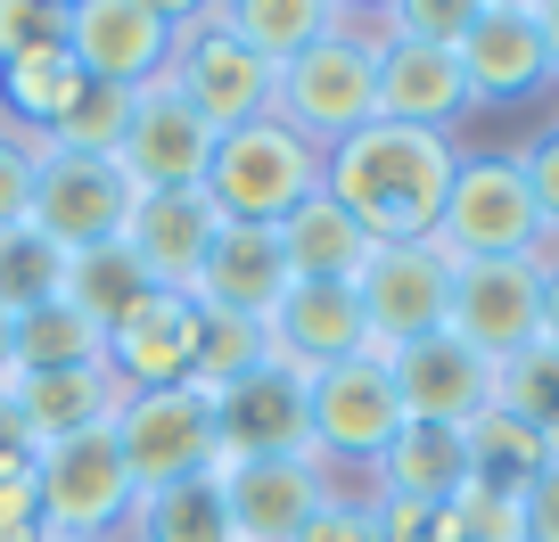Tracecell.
<instances>
[{
	"mask_svg": "<svg viewBox=\"0 0 559 542\" xmlns=\"http://www.w3.org/2000/svg\"><path fill=\"white\" fill-rule=\"evenodd\" d=\"M453 173H461V141L419 132V123H362L354 141L330 148V197L370 230V246L437 239Z\"/></svg>",
	"mask_w": 559,
	"mask_h": 542,
	"instance_id": "obj_1",
	"label": "cell"
},
{
	"mask_svg": "<svg viewBox=\"0 0 559 542\" xmlns=\"http://www.w3.org/2000/svg\"><path fill=\"white\" fill-rule=\"evenodd\" d=\"M272 116L297 123L313 148H337V141H354L362 123H379V17L337 9L330 34L280 67Z\"/></svg>",
	"mask_w": 559,
	"mask_h": 542,
	"instance_id": "obj_2",
	"label": "cell"
},
{
	"mask_svg": "<svg viewBox=\"0 0 559 542\" xmlns=\"http://www.w3.org/2000/svg\"><path fill=\"white\" fill-rule=\"evenodd\" d=\"M330 190V148H313L297 123L280 116H255L239 132L214 141V165H206V197L223 222H263L280 230L305 197Z\"/></svg>",
	"mask_w": 559,
	"mask_h": 542,
	"instance_id": "obj_3",
	"label": "cell"
},
{
	"mask_svg": "<svg viewBox=\"0 0 559 542\" xmlns=\"http://www.w3.org/2000/svg\"><path fill=\"white\" fill-rule=\"evenodd\" d=\"M437 246L453 263L551 255V222L535 214V190H526V173H519L510 148H461V173H453L444 214H437Z\"/></svg>",
	"mask_w": 559,
	"mask_h": 542,
	"instance_id": "obj_4",
	"label": "cell"
},
{
	"mask_svg": "<svg viewBox=\"0 0 559 542\" xmlns=\"http://www.w3.org/2000/svg\"><path fill=\"white\" fill-rule=\"evenodd\" d=\"M34 502H41L50 542H123L140 485H132V469H123V453H116V427L41 444L34 453Z\"/></svg>",
	"mask_w": 559,
	"mask_h": 542,
	"instance_id": "obj_5",
	"label": "cell"
},
{
	"mask_svg": "<svg viewBox=\"0 0 559 542\" xmlns=\"http://www.w3.org/2000/svg\"><path fill=\"white\" fill-rule=\"evenodd\" d=\"M157 83L174 91V99H190L214 132H239V123L272 116L280 74L223 25V9H174V58H165Z\"/></svg>",
	"mask_w": 559,
	"mask_h": 542,
	"instance_id": "obj_6",
	"label": "cell"
},
{
	"mask_svg": "<svg viewBox=\"0 0 559 542\" xmlns=\"http://www.w3.org/2000/svg\"><path fill=\"white\" fill-rule=\"evenodd\" d=\"M132 206H140V190L123 181L116 157H83V148H50V141L34 148V206H25V222L50 246L83 255V246L123 239Z\"/></svg>",
	"mask_w": 559,
	"mask_h": 542,
	"instance_id": "obj_7",
	"label": "cell"
},
{
	"mask_svg": "<svg viewBox=\"0 0 559 542\" xmlns=\"http://www.w3.org/2000/svg\"><path fill=\"white\" fill-rule=\"evenodd\" d=\"M116 453L140 493L181 485V477H214L223 444H214V395L206 386H157V395H123L116 411Z\"/></svg>",
	"mask_w": 559,
	"mask_h": 542,
	"instance_id": "obj_8",
	"label": "cell"
},
{
	"mask_svg": "<svg viewBox=\"0 0 559 542\" xmlns=\"http://www.w3.org/2000/svg\"><path fill=\"white\" fill-rule=\"evenodd\" d=\"M214 444H223V460H305L313 453V378L288 370L280 353L230 378L214 395Z\"/></svg>",
	"mask_w": 559,
	"mask_h": 542,
	"instance_id": "obj_9",
	"label": "cell"
},
{
	"mask_svg": "<svg viewBox=\"0 0 559 542\" xmlns=\"http://www.w3.org/2000/svg\"><path fill=\"white\" fill-rule=\"evenodd\" d=\"M354 304H362L370 353H395V346H412V337H437L444 304H453V255H444L437 239L370 246L362 280H354Z\"/></svg>",
	"mask_w": 559,
	"mask_h": 542,
	"instance_id": "obj_10",
	"label": "cell"
},
{
	"mask_svg": "<svg viewBox=\"0 0 559 542\" xmlns=\"http://www.w3.org/2000/svg\"><path fill=\"white\" fill-rule=\"evenodd\" d=\"M403 402L386 378V353H354V362L313 370V453L330 469H379V453L395 444Z\"/></svg>",
	"mask_w": 559,
	"mask_h": 542,
	"instance_id": "obj_11",
	"label": "cell"
},
{
	"mask_svg": "<svg viewBox=\"0 0 559 542\" xmlns=\"http://www.w3.org/2000/svg\"><path fill=\"white\" fill-rule=\"evenodd\" d=\"M214 141H223V132H214L190 99H174L165 83H140L116 165H123V181H132L140 197H157V190H206Z\"/></svg>",
	"mask_w": 559,
	"mask_h": 542,
	"instance_id": "obj_12",
	"label": "cell"
},
{
	"mask_svg": "<svg viewBox=\"0 0 559 542\" xmlns=\"http://www.w3.org/2000/svg\"><path fill=\"white\" fill-rule=\"evenodd\" d=\"M461 74H469L477 107H526L543 91H559L551 41H543V17L526 0H486L461 34Z\"/></svg>",
	"mask_w": 559,
	"mask_h": 542,
	"instance_id": "obj_13",
	"label": "cell"
},
{
	"mask_svg": "<svg viewBox=\"0 0 559 542\" xmlns=\"http://www.w3.org/2000/svg\"><path fill=\"white\" fill-rule=\"evenodd\" d=\"M198 329H206V304H198L190 288H148V297L107 329V370H116V386H123V395L190 386Z\"/></svg>",
	"mask_w": 559,
	"mask_h": 542,
	"instance_id": "obj_14",
	"label": "cell"
},
{
	"mask_svg": "<svg viewBox=\"0 0 559 542\" xmlns=\"http://www.w3.org/2000/svg\"><path fill=\"white\" fill-rule=\"evenodd\" d=\"M444 329L469 337L486 362L535 346L543 337V255H526V263H453Z\"/></svg>",
	"mask_w": 559,
	"mask_h": 542,
	"instance_id": "obj_15",
	"label": "cell"
},
{
	"mask_svg": "<svg viewBox=\"0 0 559 542\" xmlns=\"http://www.w3.org/2000/svg\"><path fill=\"white\" fill-rule=\"evenodd\" d=\"M67 50L91 83H157L165 58H174V9L157 0H74V25H67Z\"/></svg>",
	"mask_w": 559,
	"mask_h": 542,
	"instance_id": "obj_16",
	"label": "cell"
},
{
	"mask_svg": "<svg viewBox=\"0 0 559 542\" xmlns=\"http://www.w3.org/2000/svg\"><path fill=\"white\" fill-rule=\"evenodd\" d=\"M477 116L461 50H428V41L395 34L379 9V123H419V132H453Z\"/></svg>",
	"mask_w": 559,
	"mask_h": 542,
	"instance_id": "obj_17",
	"label": "cell"
},
{
	"mask_svg": "<svg viewBox=\"0 0 559 542\" xmlns=\"http://www.w3.org/2000/svg\"><path fill=\"white\" fill-rule=\"evenodd\" d=\"M386 378H395L403 420H437V427H469L493 402V362L469 346V337H453V329L395 346L386 353Z\"/></svg>",
	"mask_w": 559,
	"mask_h": 542,
	"instance_id": "obj_18",
	"label": "cell"
},
{
	"mask_svg": "<svg viewBox=\"0 0 559 542\" xmlns=\"http://www.w3.org/2000/svg\"><path fill=\"white\" fill-rule=\"evenodd\" d=\"M214 485H223V509H230L239 542H297V526L321 509L330 477L305 453V460H223Z\"/></svg>",
	"mask_w": 559,
	"mask_h": 542,
	"instance_id": "obj_19",
	"label": "cell"
},
{
	"mask_svg": "<svg viewBox=\"0 0 559 542\" xmlns=\"http://www.w3.org/2000/svg\"><path fill=\"white\" fill-rule=\"evenodd\" d=\"M288 263H280V230L263 222H223L206 246V263H198L190 297L206 304V313H239V321H272L280 297H288Z\"/></svg>",
	"mask_w": 559,
	"mask_h": 542,
	"instance_id": "obj_20",
	"label": "cell"
},
{
	"mask_svg": "<svg viewBox=\"0 0 559 542\" xmlns=\"http://www.w3.org/2000/svg\"><path fill=\"white\" fill-rule=\"evenodd\" d=\"M263 329H272V353H280L288 370H305V378H313V370H330V362L370 353V329H362L354 288H330V280H297Z\"/></svg>",
	"mask_w": 559,
	"mask_h": 542,
	"instance_id": "obj_21",
	"label": "cell"
},
{
	"mask_svg": "<svg viewBox=\"0 0 559 542\" xmlns=\"http://www.w3.org/2000/svg\"><path fill=\"white\" fill-rule=\"evenodd\" d=\"M214 230H223V214H214L206 190H157V197H140L132 222H123V246L140 255V272L157 288H190L198 280V263H206Z\"/></svg>",
	"mask_w": 559,
	"mask_h": 542,
	"instance_id": "obj_22",
	"label": "cell"
},
{
	"mask_svg": "<svg viewBox=\"0 0 559 542\" xmlns=\"http://www.w3.org/2000/svg\"><path fill=\"white\" fill-rule=\"evenodd\" d=\"M9 402H17L25 436L41 444H67V436H91V427H116L123 411V386L107 362H83V370H25L17 386H9Z\"/></svg>",
	"mask_w": 559,
	"mask_h": 542,
	"instance_id": "obj_23",
	"label": "cell"
},
{
	"mask_svg": "<svg viewBox=\"0 0 559 542\" xmlns=\"http://www.w3.org/2000/svg\"><path fill=\"white\" fill-rule=\"evenodd\" d=\"M370 485L403 493V502H453V493H469V427H437V420H403L395 444L379 453V469H370Z\"/></svg>",
	"mask_w": 559,
	"mask_h": 542,
	"instance_id": "obj_24",
	"label": "cell"
},
{
	"mask_svg": "<svg viewBox=\"0 0 559 542\" xmlns=\"http://www.w3.org/2000/svg\"><path fill=\"white\" fill-rule=\"evenodd\" d=\"M280 263H288V280L354 288V280H362V263H370V230L321 190V197H305V206L280 222Z\"/></svg>",
	"mask_w": 559,
	"mask_h": 542,
	"instance_id": "obj_25",
	"label": "cell"
},
{
	"mask_svg": "<svg viewBox=\"0 0 559 542\" xmlns=\"http://www.w3.org/2000/svg\"><path fill=\"white\" fill-rule=\"evenodd\" d=\"M91 74L74 67V50H41V58H17V67H0V123L25 132V141H50L67 107L83 99Z\"/></svg>",
	"mask_w": 559,
	"mask_h": 542,
	"instance_id": "obj_26",
	"label": "cell"
},
{
	"mask_svg": "<svg viewBox=\"0 0 559 542\" xmlns=\"http://www.w3.org/2000/svg\"><path fill=\"white\" fill-rule=\"evenodd\" d=\"M123 542H239V534H230L223 485H214V477H181V485L140 493Z\"/></svg>",
	"mask_w": 559,
	"mask_h": 542,
	"instance_id": "obj_27",
	"label": "cell"
},
{
	"mask_svg": "<svg viewBox=\"0 0 559 542\" xmlns=\"http://www.w3.org/2000/svg\"><path fill=\"white\" fill-rule=\"evenodd\" d=\"M543 469H551V444H543L535 427H519L510 411H493V402L469 420V485L526 502V485H535Z\"/></svg>",
	"mask_w": 559,
	"mask_h": 542,
	"instance_id": "obj_28",
	"label": "cell"
},
{
	"mask_svg": "<svg viewBox=\"0 0 559 542\" xmlns=\"http://www.w3.org/2000/svg\"><path fill=\"white\" fill-rule=\"evenodd\" d=\"M148 288H157V280L140 272V255H132L123 239H107V246H83V255L67 263V304H74V313H83L99 337L116 329V321L132 313V304L148 297Z\"/></svg>",
	"mask_w": 559,
	"mask_h": 542,
	"instance_id": "obj_29",
	"label": "cell"
},
{
	"mask_svg": "<svg viewBox=\"0 0 559 542\" xmlns=\"http://www.w3.org/2000/svg\"><path fill=\"white\" fill-rule=\"evenodd\" d=\"M223 25H230V34H239L247 50H255L263 67L280 74L297 50H313V41L330 34L337 9H330V0H239V9H223Z\"/></svg>",
	"mask_w": 559,
	"mask_h": 542,
	"instance_id": "obj_30",
	"label": "cell"
},
{
	"mask_svg": "<svg viewBox=\"0 0 559 542\" xmlns=\"http://www.w3.org/2000/svg\"><path fill=\"white\" fill-rule=\"evenodd\" d=\"M493 411H510L519 427H535V436L559 453V346L551 337H535V346H519V353L493 362Z\"/></svg>",
	"mask_w": 559,
	"mask_h": 542,
	"instance_id": "obj_31",
	"label": "cell"
},
{
	"mask_svg": "<svg viewBox=\"0 0 559 542\" xmlns=\"http://www.w3.org/2000/svg\"><path fill=\"white\" fill-rule=\"evenodd\" d=\"M67 246H50L34 222H17V230H0V313L17 321V313H34V304H58L67 297Z\"/></svg>",
	"mask_w": 559,
	"mask_h": 542,
	"instance_id": "obj_32",
	"label": "cell"
},
{
	"mask_svg": "<svg viewBox=\"0 0 559 542\" xmlns=\"http://www.w3.org/2000/svg\"><path fill=\"white\" fill-rule=\"evenodd\" d=\"M83 362H107V337L91 329L67 297L17 313V378L25 370H83Z\"/></svg>",
	"mask_w": 559,
	"mask_h": 542,
	"instance_id": "obj_33",
	"label": "cell"
},
{
	"mask_svg": "<svg viewBox=\"0 0 559 542\" xmlns=\"http://www.w3.org/2000/svg\"><path fill=\"white\" fill-rule=\"evenodd\" d=\"M255 362H272V329H263V321H239V313H206V329H198V370H190V386L223 395V386H230V378H247Z\"/></svg>",
	"mask_w": 559,
	"mask_h": 542,
	"instance_id": "obj_34",
	"label": "cell"
},
{
	"mask_svg": "<svg viewBox=\"0 0 559 542\" xmlns=\"http://www.w3.org/2000/svg\"><path fill=\"white\" fill-rule=\"evenodd\" d=\"M123 123H132V91L123 83H83V99L67 107V123L50 132V148H83V157H116Z\"/></svg>",
	"mask_w": 559,
	"mask_h": 542,
	"instance_id": "obj_35",
	"label": "cell"
},
{
	"mask_svg": "<svg viewBox=\"0 0 559 542\" xmlns=\"http://www.w3.org/2000/svg\"><path fill=\"white\" fill-rule=\"evenodd\" d=\"M67 25H74V9H58V0H0V67L67 50Z\"/></svg>",
	"mask_w": 559,
	"mask_h": 542,
	"instance_id": "obj_36",
	"label": "cell"
},
{
	"mask_svg": "<svg viewBox=\"0 0 559 542\" xmlns=\"http://www.w3.org/2000/svg\"><path fill=\"white\" fill-rule=\"evenodd\" d=\"M444 518H453V542H526V502H510V493H453L444 502Z\"/></svg>",
	"mask_w": 559,
	"mask_h": 542,
	"instance_id": "obj_37",
	"label": "cell"
},
{
	"mask_svg": "<svg viewBox=\"0 0 559 542\" xmlns=\"http://www.w3.org/2000/svg\"><path fill=\"white\" fill-rule=\"evenodd\" d=\"M370 526H379V542H453V518L437 502H403L386 485H370Z\"/></svg>",
	"mask_w": 559,
	"mask_h": 542,
	"instance_id": "obj_38",
	"label": "cell"
},
{
	"mask_svg": "<svg viewBox=\"0 0 559 542\" xmlns=\"http://www.w3.org/2000/svg\"><path fill=\"white\" fill-rule=\"evenodd\" d=\"M297 542H379V526H370V493L330 485V493H321V509L297 526Z\"/></svg>",
	"mask_w": 559,
	"mask_h": 542,
	"instance_id": "obj_39",
	"label": "cell"
},
{
	"mask_svg": "<svg viewBox=\"0 0 559 542\" xmlns=\"http://www.w3.org/2000/svg\"><path fill=\"white\" fill-rule=\"evenodd\" d=\"M510 157H519L526 190H535V214L551 222V246H559V123H543L535 141H519Z\"/></svg>",
	"mask_w": 559,
	"mask_h": 542,
	"instance_id": "obj_40",
	"label": "cell"
},
{
	"mask_svg": "<svg viewBox=\"0 0 559 542\" xmlns=\"http://www.w3.org/2000/svg\"><path fill=\"white\" fill-rule=\"evenodd\" d=\"M477 9H461V0H412V9H386V25L412 41H428V50H461V34H469Z\"/></svg>",
	"mask_w": 559,
	"mask_h": 542,
	"instance_id": "obj_41",
	"label": "cell"
},
{
	"mask_svg": "<svg viewBox=\"0 0 559 542\" xmlns=\"http://www.w3.org/2000/svg\"><path fill=\"white\" fill-rule=\"evenodd\" d=\"M34 148L41 141H25V132L0 123V230H17L25 206H34Z\"/></svg>",
	"mask_w": 559,
	"mask_h": 542,
	"instance_id": "obj_42",
	"label": "cell"
},
{
	"mask_svg": "<svg viewBox=\"0 0 559 542\" xmlns=\"http://www.w3.org/2000/svg\"><path fill=\"white\" fill-rule=\"evenodd\" d=\"M0 542H50L34 502V477H0Z\"/></svg>",
	"mask_w": 559,
	"mask_h": 542,
	"instance_id": "obj_43",
	"label": "cell"
},
{
	"mask_svg": "<svg viewBox=\"0 0 559 542\" xmlns=\"http://www.w3.org/2000/svg\"><path fill=\"white\" fill-rule=\"evenodd\" d=\"M526 542H559V453H551V469L526 485Z\"/></svg>",
	"mask_w": 559,
	"mask_h": 542,
	"instance_id": "obj_44",
	"label": "cell"
},
{
	"mask_svg": "<svg viewBox=\"0 0 559 542\" xmlns=\"http://www.w3.org/2000/svg\"><path fill=\"white\" fill-rule=\"evenodd\" d=\"M0 477H34V436H25L9 395H0Z\"/></svg>",
	"mask_w": 559,
	"mask_h": 542,
	"instance_id": "obj_45",
	"label": "cell"
},
{
	"mask_svg": "<svg viewBox=\"0 0 559 542\" xmlns=\"http://www.w3.org/2000/svg\"><path fill=\"white\" fill-rule=\"evenodd\" d=\"M543 337L559 346V246L543 255Z\"/></svg>",
	"mask_w": 559,
	"mask_h": 542,
	"instance_id": "obj_46",
	"label": "cell"
},
{
	"mask_svg": "<svg viewBox=\"0 0 559 542\" xmlns=\"http://www.w3.org/2000/svg\"><path fill=\"white\" fill-rule=\"evenodd\" d=\"M9 386H17V321L0 313V395H9Z\"/></svg>",
	"mask_w": 559,
	"mask_h": 542,
	"instance_id": "obj_47",
	"label": "cell"
}]
</instances>
